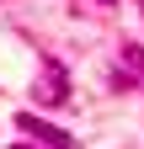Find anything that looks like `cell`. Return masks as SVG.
Listing matches in <instances>:
<instances>
[{"mask_svg": "<svg viewBox=\"0 0 144 149\" xmlns=\"http://www.w3.org/2000/svg\"><path fill=\"white\" fill-rule=\"evenodd\" d=\"M64 96H69V91H64V69H48L43 80H38V101H48V107H59Z\"/></svg>", "mask_w": 144, "mask_h": 149, "instance_id": "7a4b0ae2", "label": "cell"}, {"mask_svg": "<svg viewBox=\"0 0 144 149\" xmlns=\"http://www.w3.org/2000/svg\"><path fill=\"white\" fill-rule=\"evenodd\" d=\"M16 128H22V133H27V139H38L43 149H69V139L59 133V128H48L43 117H32V112H27V117H16Z\"/></svg>", "mask_w": 144, "mask_h": 149, "instance_id": "6da1fadb", "label": "cell"}, {"mask_svg": "<svg viewBox=\"0 0 144 149\" xmlns=\"http://www.w3.org/2000/svg\"><path fill=\"white\" fill-rule=\"evenodd\" d=\"M101 6H112V0H101Z\"/></svg>", "mask_w": 144, "mask_h": 149, "instance_id": "3957f363", "label": "cell"}]
</instances>
